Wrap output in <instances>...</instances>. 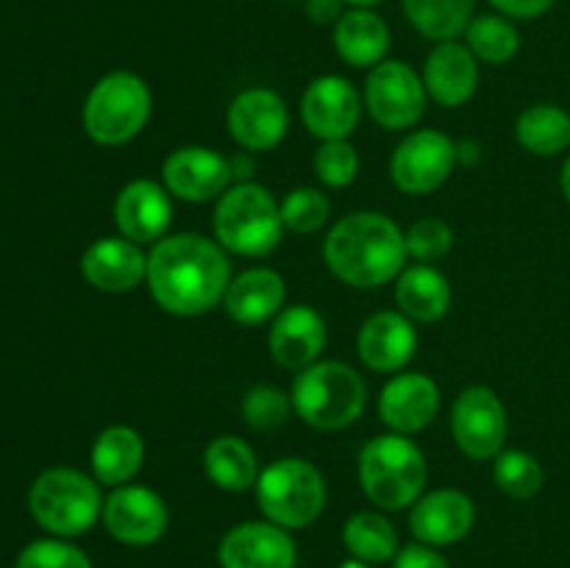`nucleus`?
<instances>
[{"instance_id":"f257e3e1","label":"nucleus","mask_w":570,"mask_h":568,"mask_svg":"<svg viewBox=\"0 0 570 568\" xmlns=\"http://www.w3.org/2000/svg\"><path fill=\"white\" fill-rule=\"evenodd\" d=\"M145 282L161 310L195 317L220 304L232 284V265L217 239L181 232L154 243Z\"/></svg>"},{"instance_id":"f03ea898","label":"nucleus","mask_w":570,"mask_h":568,"mask_svg":"<svg viewBox=\"0 0 570 568\" xmlns=\"http://www.w3.org/2000/svg\"><path fill=\"white\" fill-rule=\"evenodd\" d=\"M323 259L340 282L371 290L399 278L410 254L399 223L382 212H354L332 226Z\"/></svg>"},{"instance_id":"7ed1b4c3","label":"nucleus","mask_w":570,"mask_h":568,"mask_svg":"<svg viewBox=\"0 0 570 568\" xmlns=\"http://www.w3.org/2000/svg\"><path fill=\"white\" fill-rule=\"evenodd\" d=\"M289 399L301 421L323 432H337L360 421L367 404V388L365 379L351 365L323 360L295 376Z\"/></svg>"},{"instance_id":"20e7f679","label":"nucleus","mask_w":570,"mask_h":568,"mask_svg":"<svg viewBox=\"0 0 570 568\" xmlns=\"http://www.w3.org/2000/svg\"><path fill=\"white\" fill-rule=\"evenodd\" d=\"M360 482L382 510H404L426 488V457L406 434H379L360 454Z\"/></svg>"},{"instance_id":"39448f33","label":"nucleus","mask_w":570,"mask_h":568,"mask_svg":"<svg viewBox=\"0 0 570 568\" xmlns=\"http://www.w3.org/2000/svg\"><path fill=\"white\" fill-rule=\"evenodd\" d=\"M284 237L282 204L262 184L237 182L215 209V239L239 256H267Z\"/></svg>"},{"instance_id":"423d86ee","label":"nucleus","mask_w":570,"mask_h":568,"mask_svg":"<svg viewBox=\"0 0 570 568\" xmlns=\"http://www.w3.org/2000/svg\"><path fill=\"white\" fill-rule=\"evenodd\" d=\"M33 521L56 538H76L89 532L104 516V496L98 479L76 468H50L28 493Z\"/></svg>"},{"instance_id":"0eeeda50","label":"nucleus","mask_w":570,"mask_h":568,"mask_svg":"<svg viewBox=\"0 0 570 568\" xmlns=\"http://www.w3.org/2000/svg\"><path fill=\"white\" fill-rule=\"evenodd\" d=\"M256 501L265 521L284 529H304L326 507V479L304 457H282L256 479Z\"/></svg>"},{"instance_id":"6e6552de","label":"nucleus","mask_w":570,"mask_h":568,"mask_svg":"<svg viewBox=\"0 0 570 568\" xmlns=\"http://www.w3.org/2000/svg\"><path fill=\"white\" fill-rule=\"evenodd\" d=\"M154 100L137 72L117 70L100 78L83 104V128L98 145H126L148 123Z\"/></svg>"},{"instance_id":"1a4fd4ad","label":"nucleus","mask_w":570,"mask_h":568,"mask_svg":"<svg viewBox=\"0 0 570 568\" xmlns=\"http://www.w3.org/2000/svg\"><path fill=\"white\" fill-rule=\"evenodd\" d=\"M456 165V143L438 128L412 131L390 159V178L406 195H426L449 182Z\"/></svg>"},{"instance_id":"9d476101","label":"nucleus","mask_w":570,"mask_h":568,"mask_svg":"<svg viewBox=\"0 0 570 568\" xmlns=\"http://www.w3.org/2000/svg\"><path fill=\"white\" fill-rule=\"evenodd\" d=\"M365 106L373 120L387 131L412 128L426 111L423 78L406 61L376 65L365 81Z\"/></svg>"},{"instance_id":"9b49d317","label":"nucleus","mask_w":570,"mask_h":568,"mask_svg":"<svg viewBox=\"0 0 570 568\" xmlns=\"http://www.w3.org/2000/svg\"><path fill=\"white\" fill-rule=\"evenodd\" d=\"M507 410L490 388H468L451 410V432L462 454L471 460H495L504 451Z\"/></svg>"},{"instance_id":"f8f14e48","label":"nucleus","mask_w":570,"mask_h":568,"mask_svg":"<svg viewBox=\"0 0 570 568\" xmlns=\"http://www.w3.org/2000/svg\"><path fill=\"white\" fill-rule=\"evenodd\" d=\"M104 527L117 543L150 546L167 532L170 512L165 499L145 484H120L104 499Z\"/></svg>"},{"instance_id":"ddd939ff","label":"nucleus","mask_w":570,"mask_h":568,"mask_svg":"<svg viewBox=\"0 0 570 568\" xmlns=\"http://www.w3.org/2000/svg\"><path fill=\"white\" fill-rule=\"evenodd\" d=\"M161 178H165L167 193L187 204L220 198L234 182L228 156L212 148H200V145L173 150L161 165Z\"/></svg>"},{"instance_id":"4468645a","label":"nucleus","mask_w":570,"mask_h":568,"mask_svg":"<svg viewBox=\"0 0 570 568\" xmlns=\"http://www.w3.org/2000/svg\"><path fill=\"white\" fill-rule=\"evenodd\" d=\"M217 562L220 568H295L298 549L289 529L271 521H245L223 535Z\"/></svg>"},{"instance_id":"2eb2a0df","label":"nucleus","mask_w":570,"mask_h":568,"mask_svg":"<svg viewBox=\"0 0 570 568\" xmlns=\"http://www.w3.org/2000/svg\"><path fill=\"white\" fill-rule=\"evenodd\" d=\"M362 100L354 84L343 76H321L301 95V120L317 139H345L356 128Z\"/></svg>"},{"instance_id":"dca6fc26","label":"nucleus","mask_w":570,"mask_h":568,"mask_svg":"<svg viewBox=\"0 0 570 568\" xmlns=\"http://www.w3.org/2000/svg\"><path fill=\"white\" fill-rule=\"evenodd\" d=\"M289 111L282 95L267 87H250L228 106V131L245 150H271L287 137Z\"/></svg>"},{"instance_id":"f3484780","label":"nucleus","mask_w":570,"mask_h":568,"mask_svg":"<svg viewBox=\"0 0 570 568\" xmlns=\"http://www.w3.org/2000/svg\"><path fill=\"white\" fill-rule=\"evenodd\" d=\"M473 523H476V507L471 496L454 488H440L421 496L410 512V529L415 540L434 549L460 543Z\"/></svg>"},{"instance_id":"a211bd4d","label":"nucleus","mask_w":570,"mask_h":568,"mask_svg":"<svg viewBox=\"0 0 570 568\" xmlns=\"http://www.w3.org/2000/svg\"><path fill=\"white\" fill-rule=\"evenodd\" d=\"M115 221L131 243H159L173 223V195L150 178L128 182L115 200Z\"/></svg>"},{"instance_id":"6ab92c4d","label":"nucleus","mask_w":570,"mask_h":568,"mask_svg":"<svg viewBox=\"0 0 570 568\" xmlns=\"http://www.w3.org/2000/svg\"><path fill=\"white\" fill-rule=\"evenodd\" d=\"M267 343L278 365L301 373L304 368L315 365L326 349V321L321 312L306 304L284 306L273 321Z\"/></svg>"},{"instance_id":"aec40b11","label":"nucleus","mask_w":570,"mask_h":568,"mask_svg":"<svg viewBox=\"0 0 570 568\" xmlns=\"http://www.w3.org/2000/svg\"><path fill=\"white\" fill-rule=\"evenodd\" d=\"M440 412V388L426 373H399L379 395V415L395 434L423 432Z\"/></svg>"},{"instance_id":"412c9836","label":"nucleus","mask_w":570,"mask_h":568,"mask_svg":"<svg viewBox=\"0 0 570 568\" xmlns=\"http://www.w3.org/2000/svg\"><path fill=\"white\" fill-rule=\"evenodd\" d=\"M362 362L371 371L395 373L412 362L417 351L415 323L399 310H384L367 317L356 337Z\"/></svg>"},{"instance_id":"4be33fe9","label":"nucleus","mask_w":570,"mask_h":568,"mask_svg":"<svg viewBox=\"0 0 570 568\" xmlns=\"http://www.w3.org/2000/svg\"><path fill=\"white\" fill-rule=\"evenodd\" d=\"M81 273L104 293H128L148 278V256L126 237H100L83 251Z\"/></svg>"},{"instance_id":"5701e85b","label":"nucleus","mask_w":570,"mask_h":568,"mask_svg":"<svg viewBox=\"0 0 570 568\" xmlns=\"http://www.w3.org/2000/svg\"><path fill=\"white\" fill-rule=\"evenodd\" d=\"M423 87L440 106L456 109L476 95L479 59L456 39L438 42L423 65Z\"/></svg>"},{"instance_id":"b1692460","label":"nucleus","mask_w":570,"mask_h":568,"mask_svg":"<svg viewBox=\"0 0 570 568\" xmlns=\"http://www.w3.org/2000/svg\"><path fill=\"white\" fill-rule=\"evenodd\" d=\"M284 301H287V284L273 267H248L232 278L223 295V306L232 321L243 326H259L276 317L284 310Z\"/></svg>"},{"instance_id":"393cba45","label":"nucleus","mask_w":570,"mask_h":568,"mask_svg":"<svg viewBox=\"0 0 570 568\" xmlns=\"http://www.w3.org/2000/svg\"><path fill=\"white\" fill-rule=\"evenodd\" d=\"M390 26L373 9H348L334 26V48L351 67L382 65L390 50Z\"/></svg>"},{"instance_id":"a878e982","label":"nucleus","mask_w":570,"mask_h":568,"mask_svg":"<svg viewBox=\"0 0 570 568\" xmlns=\"http://www.w3.org/2000/svg\"><path fill=\"white\" fill-rule=\"evenodd\" d=\"M395 301H399V312H404L412 323H434L449 312L451 284L438 267L417 262L401 271Z\"/></svg>"},{"instance_id":"bb28decb","label":"nucleus","mask_w":570,"mask_h":568,"mask_svg":"<svg viewBox=\"0 0 570 568\" xmlns=\"http://www.w3.org/2000/svg\"><path fill=\"white\" fill-rule=\"evenodd\" d=\"M142 434L131 427H122V423L104 429L98 434V440H95L92 454H89L95 479L100 484H111V488H120V484L131 482L139 468H142Z\"/></svg>"},{"instance_id":"cd10ccee","label":"nucleus","mask_w":570,"mask_h":568,"mask_svg":"<svg viewBox=\"0 0 570 568\" xmlns=\"http://www.w3.org/2000/svg\"><path fill=\"white\" fill-rule=\"evenodd\" d=\"M204 471L212 484L228 493H243L259 479V460L254 449L237 434H220L204 451Z\"/></svg>"},{"instance_id":"c85d7f7f","label":"nucleus","mask_w":570,"mask_h":568,"mask_svg":"<svg viewBox=\"0 0 570 568\" xmlns=\"http://www.w3.org/2000/svg\"><path fill=\"white\" fill-rule=\"evenodd\" d=\"M410 26L434 42L465 37L476 14V0H401Z\"/></svg>"},{"instance_id":"c756f323","label":"nucleus","mask_w":570,"mask_h":568,"mask_svg":"<svg viewBox=\"0 0 570 568\" xmlns=\"http://www.w3.org/2000/svg\"><path fill=\"white\" fill-rule=\"evenodd\" d=\"M343 543L354 560L362 562H393L399 555V532L393 521L376 510H362L345 521Z\"/></svg>"},{"instance_id":"7c9ffc66","label":"nucleus","mask_w":570,"mask_h":568,"mask_svg":"<svg viewBox=\"0 0 570 568\" xmlns=\"http://www.w3.org/2000/svg\"><path fill=\"white\" fill-rule=\"evenodd\" d=\"M515 137L534 156L562 154L570 148V115L554 104L529 106L518 117Z\"/></svg>"},{"instance_id":"2f4dec72","label":"nucleus","mask_w":570,"mask_h":568,"mask_svg":"<svg viewBox=\"0 0 570 568\" xmlns=\"http://www.w3.org/2000/svg\"><path fill=\"white\" fill-rule=\"evenodd\" d=\"M465 45L479 61L507 65L521 50V31L515 28V20L504 14H479L468 26Z\"/></svg>"},{"instance_id":"473e14b6","label":"nucleus","mask_w":570,"mask_h":568,"mask_svg":"<svg viewBox=\"0 0 570 568\" xmlns=\"http://www.w3.org/2000/svg\"><path fill=\"white\" fill-rule=\"evenodd\" d=\"M493 479L499 490L510 499L527 501L538 496L546 484V471L529 451L504 449L493 462Z\"/></svg>"},{"instance_id":"72a5a7b5","label":"nucleus","mask_w":570,"mask_h":568,"mask_svg":"<svg viewBox=\"0 0 570 568\" xmlns=\"http://www.w3.org/2000/svg\"><path fill=\"white\" fill-rule=\"evenodd\" d=\"M328 215H332V204L315 187H298L282 200L284 228L293 234L317 232L321 226H326Z\"/></svg>"},{"instance_id":"f704fd0d","label":"nucleus","mask_w":570,"mask_h":568,"mask_svg":"<svg viewBox=\"0 0 570 568\" xmlns=\"http://www.w3.org/2000/svg\"><path fill=\"white\" fill-rule=\"evenodd\" d=\"M289 410H293V399L282 388H273V384H256L243 399V418L254 429H262V432L282 427L287 421Z\"/></svg>"},{"instance_id":"c9c22d12","label":"nucleus","mask_w":570,"mask_h":568,"mask_svg":"<svg viewBox=\"0 0 570 568\" xmlns=\"http://www.w3.org/2000/svg\"><path fill=\"white\" fill-rule=\"evenodd\" d=\"M315 173L326 187H348L360 173V156L348 139H328L315 154Z\"/></svg>"},{"instance_id":"e433bc0d","label":"nucleus","mask_w":570,"mask_h":568,"mask_svg":"<svg viewBox=\"0 0 570 568\" xmlns=\"http://www.w3.org/2000/svg\"><path fill=\"white\" fill-rule=\"evenodd\" d=\"M17 568H92L87 551L59 538L33 540L17 557Z\"/></svg>"},{"instance_id":"4c0bfd02","label":"nucleus","mask_w":570,"mask_h":568,"mask_svg":"<svg viewBox=\"0 0 570 568\" xmlns=\"http://www.w3.org/2000/svg\"><path fill=\"white\" fill-rule=\"evenodd\" d=\"M404 237L406 254H410L412 259L423 262V265L443 259L451 251V245H454V232H451L449 223L440 221V217H423V221L412 223V228Z\"/></svg>"},{"instance_id":"58836bf2","label":"nucleus","mask_w":570,"mask_h":568,"mask_svg":"<svg viewBox=\"0 0 570 568\" xmlns=\"http://www.w3.org/2000/svg\"><path fill=\"white\" fill-rule=\"evenodd\" d=\"M393 568H451L449 560L434 546L410 543L395 555Z\"/></svg>"},{"instance_id":"ea45409f","label":"nucleus","mask_w":570,"mask_h":568,"mask_svg":"<svg viewBox=\"0 0 570 568\" xmlns=\"http://www.w3.org/2000/svg\"><path fill=\"white\" fill-rule=\"evenodd\" d=\"M495 14H504L510 20H538L554 9L557 0H488Z\"/></svg>"},{"instance_id":"a19ab883","label":"nucleus","mask_w":570,"mask_h":568,"mask_svg":"<svg viewBox=\"0 0 570 568\" xmlns=\"http://www.w3.org/2000/svg\"><path fill=\"white\" fill-rule=\"evenodd\" d=\"M306 11L317 26H332V22L337 26L340 17L345 14V3L343 0H309Z\"/></svg>"},{"instance_id":"79ce46f5","label":"nucleus","mask_w":570,"mask_h":568,"mask_svg":"<svg viewBox=\"0 0 570 568\" xmlns=\"http://www.w3.org/2000/svg\"><path fill=\"white\" fill-rule=\"evenodd\" d=\"M232 176H234V182H237V178H250L254 176V170H256V165H254V159H250V150H243V154H237V156H232Z\"/></svg>"},{"instance_id":"37998d69","label":"nucleus","mask_w":570,"mask_h":568,"mask_svg":"<svg viewBox=\"0 0 570 568\" xmlns=\"http://www.w3.org/2000/svg\"><path fill=\"white\" fill-rule=\"evenodd\" d=\"M560 187H562V195H566V200L570 204V154H568L566 165H562V173H560Z\"/></svg>"},{"instance_id":"c03bdc74","label":"nucleus","mask_w":570,"mask_h":568,"mask_svg":"<svg viewBox=\"0 0 570 568\" xmlns=\"http://www.w3.org/2000/svg\"><path fill=\"white\" fill-rule=\"evenodd\" d=\"M348 9H373V6L384 3V0H343Z\"/></svg>"},{"instance_id":"a18cd8bd","label":"nucleus","mask_w":570,"mask_h":568,"mask_svg":"<svg viewBox=\"0 0 570 568\" xmlns=\"http://www.w3.org/2000/svg\"><path fill=\"white\" fill-rule=\"evenodd\" d=\"M340 568H373V566L371 562H362V560H354V557H351V560H345Z\"/></svg>"}]
</instances>
